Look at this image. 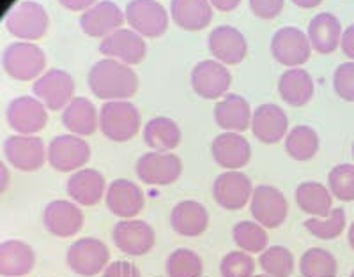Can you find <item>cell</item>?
<instances>
[{
    "label": "cell",
    "mask_w": 354,
    "mask_h": 277,
    "mask_svg": "<svg viewBox=\"0 0 354 277\" xmlns=\"http://www.w3.org/2000/svg\"><path fill=\"white\" fill-rule=\"evenodd\" d=\"M170 17L183 30L198 32L213 20V6L209 0H172Z\"/></svg>",
    "instance_id": "f1b7e54d"
},
{
    "label": "cell",
    "mask_w": 354,
    "mask_h": 277,
    "mask_svg": "<svg viewBox=\"0 0 354 277\" xmlns=\"http://www.w3.org/2000/svg\"><path fill=\"white\" fill-rule=\"evenodd\" d=\"M32 92L46 110L59 112L64 110L75 97V80L64 69H48L34 81Z\"/></svg>",
    "instance_id": "52a82bcc"
},
{
    "label": "cell",
    "mask_w": 354,
    "mask_h": 277,
    "mask_svg": "<svg viewBox=\"0 0 354 277\" xmlns=\"http://www.w3.org/2000/svg\"><path fill=\"white\" fill-rule=\"evenodd\" d=\"M250 212L255 223L264 228H278L282 226L289 214V203L286 194L273 185H259L254 187V194L250 200Z\"/></svg>",
    "instance_id": "ba28073f"
},
{
    "label": "cell",
    "mask_w": 354,
    "mask_h": 277,
    "mask_svg": "<svg viewBox=\"0 0 354 277\" xmlns=\"http://www.w3.org/2000/svg\"><path fill=\"white\" fill-rule=\"evenodd\" d=\"M347 240H349L351 249L354 251V221H353V225L349 226V233H347Z\"/></svg>",
    "instance_id": "f907efd6"
},
{
    "label": "cell",
    "mask_w": 354,
    "mask_h": 277,
    "mask_svg": "<svg viewBox=\"0 0 354 277\" xmlns=\"http://www.w3.org/2000/svg\"><path fill=\"white\" fill-rule=\"evenodd\" d=\"M353 159H354V143H353Z\"/></svg>",
    "instance_id": "f5cc1de1"
},
{
    "label": "cell",
    "mask_w": 354,
    "mask_h": 277,
    "mask_svg": "<svg viewBox=\"0 0 354 277\" xmlns=\"http://www.w3.org/2000/svg\"><path fill=\"white\" fill-rule=\"evenodd\" d=\"M91 147L77 134H61L50 141L46 149V161L53 170L61 173L78 172L91 159Z\"/></svg>",
    "instance_id": "5b68a950"
},
{
    "label": "cell",
    "mask_w": 354,
    "mask_h": 277,
    "mask_svg": "<svg viewBox=\"0 0 354 277\" xmlns=\"http://www.w3.org/2000/svg\"><path fill=\"white\" fill-rule=\"evenodd\" d=\"M68 194L77 205L94 207L106 194V182L103 173L94 168H82L68 178Z\"/></svg>",
    "instance_id": "cb8c5ba5"
},
{
    "label": "cell",
    "mask_w": 354,
    "mask_h": 277,
    "mask_svg": "<svg viewBox=\"0 0 354 277\" xmlns=\"http://www.w3.org/2000/svg\"><path fill=\"white\" fill-rule=\"evenodd\" d=\"M100 53L105 59H113L126 65H137L147 55V45L144 37L133 28H119L100 43Z\"/></svg>",
    "instance_id": "5bb4252c"
},
{
    "label": "cell",
    "mask_w": 354,
    "mask_h": 277,
    "mask_svg": "<svg viewBox=\"0 0 354 277\" xmlns=\"http://www.w3.org/2000/svg\"><path fill=\"white\" fill-rule=\"evenodd\" d=\"M110 251L106 244L94 237H85L69 245L66 261L68 267L78 276L93 277L109 267Z\"/></svg>",
    "instance_id": "8992f818"
},
{
    "label": "cell",
    "mask_w": 354,
    "mask_h": 277,
    "mask_svg": "<svg viewBox=\"0 0 354 277\" xmlns=\"http://www.w3.org/2000/svg\"><path fill=\"white\" fill-rule=\"evenodd\" d=\"M211 154L218 166L227 172H239L252 159V147L241 133L218 134L211 143Z\"/></svg>",
    "instance_id": "44dd1931"
},
{
    "label": "cell",
    "mask_w": 354,
    "mask_h": 277,
    "mask_svg": "<svg viewBox=\"0 0 354 277\" xmlns=\"http://www.w3.org/2000/svg\"><path fill=\"white\" fill-rule=\"evenodd\" d=\"M342 25L335 14L331 12H319L308 23V36L310 46L321 55H330L340 46L342 39Z\"/></svg>",
    "instance_id": "484cf974"
},
{
    "label": "cell",
    "mask_w": 354,
    "mask_h": 277,
    "mask_svg": "<svg viewBox=\"0 0 354 277\" xmlns=\"http://www.w3.org/2000/svg\"><path fill=\"white\" fill-rule=\"evenodd\" d=\"M36 265V253L27 242L4 240L0 244V276L24 277L32 272Z\"/></svg>",
    "instance_id": "4316f807"
},
{
    "label": "cell",
    "mask_w": 354,
    "mask_h": 277,
    "mask_svg": "<svg viewBox=\"0 0 354 277\" xmlns=\"http://www.w3.org/2000/svg\"><path fill=\"white\" fill-rule=\"evenodd\" d=\"M292 4H296L301 9H314L322 4V0H292Z\"/></svg>",
    "instance_id": "681fc988"
},
{
    "label": "cell",
    "mask_w": 354,
    "mask_h": 277,
    "mask_svg": "<svg viewBox=\"0 0 354 277\" xmlns=\"http://www.w3.org/2000/svg\"><path fill=\"white\" fill-rule=\"evenodd\" d=\"M124 17L142 37H160L169 28V12L158 0H131L126 6Z\"/></svg>",
    "instance_id": "9c48e42d"
},
{
    "label": "cell",
    "mask_w": 354,
    "mask_h": 277,
    "mask_svg": "<svg viewBox=\"0 0 354 277\" xmlns=\"http://www.w3.org/2000/svg\"><path fill=\"white\" fill-rule=\"evenodd\" d=\"M254 184L246 173L225 172L213 182V198L221 209L241 210L252 200Z\"/></svg>",
    "instance_id": "ac0fdd59"
},
{
    "label": "cell",
    "mask_w": 354,
    "mask_h": 277,
    "mask_svg": "<svg viewBox=\"0 0 354 277\" xmlns=\"http://www.w3.org/2000/svg\"><path fill=\"white\" fill-rule=\"evenodd\" d=\"M271 55L278 64L287 68H299L308 62L312 55L308 36L298 27H282L271 39Z\"/></svg>",
    "instance_id": "30bf717a"
},
{
    "label": "cell",
    "mask_w": 354,
    "mask_h": 277,
    "mask_svg": "<svg viewBox=\"0 0 354 277\" xmlns=\"http://www.w3.org/2000/svg\"><path fill=\"white\" fill-rule=\"evenodd\" d=\"M103 277H142L140 270L137 265H133L131 261H113L103 270Z\"/></svg>",
    "instance_id": "ee69618b"
},
{
    "label": "cell",
    "mask_w": 354,
    "mask_h": 277,
    "mask_svg": "<svg viewBox=\"0 0 354 277\" xmlns=\"http://www.w3.org/2000/svg\"><path fill=\"white\" fill-rule=\"evenodd\" d=\"M6 119L9 127L17 131V134H36L43 131L48 122V113L37 97L20 96L9 103Z\"/></svg>",
    "instance_id": "9a60e30c"
},
{
    "label": "cell",
    "mask_w": 354,
    "mask_h": 277,
    "mask_svg": "<svg viewBox=\"0 0 354 277\" xmlns=\"http://www.w3.org/2000/svg\"><path fill=\"white\" fill-rule=\"evenodd\" d=\"M296 203L305 214L314 217H328L333 210V194L321 182H303L296 187Z\"/></svg>",
    "instance_id": "d6a6232c"
},
{
    "label": "cell",
    "mask_w": 354,
    "mask_h": 277,
    "mask_svg": "<svg viewBox=\"0 0 354 277\" xmlns=\"http://www.w3.org/2000/svg\"><path fill=\"white\" fill-rule=\"evenodd\" d=\"M333 89L340 99L354 103V62H344L335 69Z\"/></svg>",
    "instance_id": "b9f144b4"
},
{
    "label": "cell",
    "mask_w": 354,
    "mask_h": 277,
    "mask_svg": "<svg viewBox=\"0 0 354 277\" xmlns=\"http://www.w3.org/2000/svg\"><path fill=\"white\" fill-rule=\"evenodd\" d=\"M165 270L169 277H202L204 263L195 251L181 247L167 258Z\"/></svg>",
    "instance_id": "8d00e7d4"
},
{
    "label": "cell",
    "mask_w": 354,
    "mask_h": 277,
    "mask_svg": "<svg viewBox=\"0 0 354 277\" xmlns=\"http://www.w3.org/2000/svg\"><path fill=\"white\" fill-rule=\"evenodd\" d=\"M314 80L303 68L287 69L278 80V94L290 106H305L314 97Z\"/></svg>",
    "instance_id": "4dcf8cb0"
},
{
    "label": "cell",
    "mask_w": 354,
    "mask_h": 277,
    "mask_svg": "<svg viewBox=\"0 0 354 277\" xmlns=\"http://www.w3.org/2000/svg\"><path fill=\"white\" fill-rule=\"evenodd\" d=\"M254 277H271V276H268V274H261V276H254Z\"/></svg>",
    "instance_id": "816d5d0a"
},
{
    "label": "cell",
    "mask_w": 354,
    "mask_h": 277,
    "mask_svg": "<svg viewBox=\"0 0 354 277\" xmlns=\"http://www.w3.org/2000/svg\"><path fill=\"white\" fill-rule=\"evenodd\" d=\"M142 133L145 145L156 152H170L181 143V129L170 116H153Z\"/></svg>",
    "instance_id": "1f68e13d"
},
{
    "label": "cell",
    "mask_w": 354,
    "mask_h": 277,
    "mask_svg": "<svg viewBox=\"0 0 354 277\" xmlns=\"http://www.w3.org/2000/svg\"><path fill=\"white\" fill-rule=\"evenodd\" d=\"M328 189L337 200L354 201V165H338L328 175Z\"/></svg>",
    "instance_id": "ab89813d"
},
{
    "label": "cell",
    "mask_w": 354,
    "mask_h": 277,
    "mask_svg": "<svg viewBox=\"0 0 354 277\" xmlns=\"http://www.w3.org/2000/svg\"><path fill=\"white\" fill-rule=\"evenodd\" d=\"M351 277H354V270H353V274H351Z\"/></svg>",
    "instance_id": "db71d44e"
},
{
    "label": "cell",
    "mask_w": 354,
    "mask_h": 277,
    "mask_svg": "<svg viewBox=\"0 0 354 277\" xmlns=\"http://www.w3.org/2000/svg\"><path fill=\"white\" fill-rule=\"evenodd\" d=\"M213 115L218 127L229 133H243L252 122L250 103L239 94H227L221 97L214 106Z\"/></svg>",
    "instance_id": "d4e9b609"
},
{
    "label": "cell",
    "mask_w": 354,
    "mask_h": 277,
    "mask_svg": "<svg viewBox=\"0 0 354 277\" xmlns=\"http://www.w3.org/2000/svg\"><path fill=\"white\" fill-rule=\"evenodd\" d=\"M211 55L214 61L221 62L223 65H238L245 61L248 53V43L245 34L230 25H220L213 28L207 37Z\"/></svg>",
    "instance_id": "e0dca14e"
},
{
    "label": "cell",
    "mask_w": 354,
    "mask_h": 277,
    "mask_svg": "<svg viewBox=\"0 0 354 277\" xmlns=\"http://www.w3.org/2000/svg\"><path fill=\"white\" fill-rule=\"evenodd\" d=\"M112 240L128 256H144L156 244V233L149 223L140 219H122L112 229Z\"/></svg>",
    "instance_id": "7c38bea8"
},
{
    "label": "cell",
    "mask_w": 354,
    "mask_h": 277,
    "mask_svg": "<svg viewBox=\"0 0 354 277\" xmlns=\"http://www.w3.org/2000/svg\"><path fill=\"white\" fill-rule=\"evenodd\" d=\"M299 272L303 277H337V258L322 247H312L303 253L299 260Z\"/></svg>",
    "instance_id": "e575fe53"
},
{
    "label": "cell",
    "mask_w": 354,
    "mask_h": 277,
    "mask_svg": "<svg viewBox=\"0 0 354 277\" xmlns=\"http://www.w3.org/2000/svg\"><path fill=\"white\" fill-rule=\"evenodd\" d=\"M84 212L75 201L53 200L43 210L44 228L55 237H75L84 228Z\"/></svg>",
    "instance_id": "d6986e66"
},
{
    "label": "cell",
    "mask_w": 354,
    "mask_h": 277,
    "mask_svg": "<svg viewBox=\"0 0 354 277\" xmlns=\"http://www.w3.org/2000/svg\"><path fill=\"white\" fill-rule=\"evenodd\" d=\"M170 226L183 237H198L209 226V214L198 201H179L170 212Z\"/></svg>",
    "instance_id": "83f0119b"
},
{
    "label": "cell",
    "mask_w": 354,
    "mask_h": 277,
    "mask_svg": "<svg viewBox=\"0 0 354 277\" xmlns=\"http://www.w3.org/2000/svg\"><path fill=\"white\" fill-rule=\"evenodd\" d=\"M126 21L124 12L112 0H101L93 8L82 12L80 27L87 36L91 37H106L112 32L122 28Z\"/></svg>",
    "instance_id": "ffe728a7"
},
{
    "label": "cell",
    "mask_w": 354,
    "mask_h": 277,
    "mask_svg": "<svg viewBox=\"0 0 354 277\" xmlns=\"http://www.w3.org/2000/svg\"><path fill=\"white\" fill-rule=\"evenodd\" d=\"M59 2L69 11H87L88 8L96 4L97 0H59Z\"/></svg>",
    "instance_id": "bcb514c9"
},
{
    "label": "cell",
    "mask_w": 354,
    "mask_h": 277,
    "mask_svg": "<svg viewBox=\"0 0 354 277\" xmlns=\"http://www.w3.org/2000/svg\"><path fill=\"white\" fill-rule=\"evenodd\" d=\"M50 25L48 12L36 0H24L9 11L6 28L20 41H37L46 34Z\"/></svg>",
    "instance_id": "277c9868"
},
{
    "label": "cell",
    "mask_w": 354,
    "mask_h": 277,
    "mask_svg": "<svg viewBox=\"0 0 354 277\" xmlns=\"http://www.w3.org/2000/svg\"><path fill=\"white\" fill-rule=\"evenodd\" d=\"M106 207L110 212L122 219H133L144 210V191L128 178H117L106 187Z\"/></svg>",
    "instance_id": "603a6c76"
},
{
    "label": "cell",
    "mask_w": 354,
    "mask_h": 277,
    "mask_svg": "<svg viewBox=\"0 0 354 277\" xmlns=\"http://www.w3.org/2000/svg\"><path fill=\"white\" fill-rule=\"evenodd\" d=\"M209 4L221 12H230L241 4V0H209Z\"/></svg>",
    "instance_id": "7dc6e473"
},
{
    "label": "cell",
    "mask_w": 354,
    "mask_h": 277,
    "mask_svg": "<svg viewBox=\"0 0 354 277\" xmlns=\"http://www.w3.org/2000/svg\"><path fill=\"white\" fill-rule=\"evenodd\" d=\"M2 65L9 76L18 81L37 80L46 68V55L30 41H17L4 50Z\"/></svg>",
    "instance_id": "3957f363"
},
{
    "label": "cell",
    "mask_w": 354,
    "mask_h": 277,
    "mask_svg": "<svg viewBox=\"0 0 354 277\" xmlns=\"http://www.w3.org/2000/svg\"><path fill=\"white\" fill-rule=\"evenodd\" d=\"M87 83L91 92L103 101H128L138 90L137 72L113 59L96 62L88 71Z\"/></svg>",
    "instance_id": "6da1fadb"
},
{
    "label": "cell",
    "mask_w": 354,
    "mask_h": 277,
    "mask_svg": "<svg viewBox=\"0 0 354 277\" xmlns=\"http://www.w3.org/2000/svg\"><path fill=\"white\" fill-rule=\"evenodd\" d=\"M4 156L12 168L37 172L46 163V147L36 134H12L4 141Z\"/></svg>",
    "instance_id": "8fae6325"
},
{
    "label": "cell",
    "mask_w": 354,
    "mask_h": 277,
    "mask_svg": "<svg viewBox=\"0 0 354 277\" xmlns=\"http://www.w3.org/2000/svg\"><path fill=\"white\" fill-rule=\"evenodd\" d=\"M310 235L321 240H333L346 229V212L344 209H333L328 217H310L305 221Z\"/></svg>",
    "instance_id": "74e56055"
},
{
    "label": "cell",
    "mask_w": 354,
    "mask_h": 277,
    "mask_svg": "<svg viewBox=\"0 0 354 277\" xmlns=\"http://www.w3.org/2000/svg\"><path fill=\"white\" fill-rule=\"evenodd\" d=\"M137 177L147 185H170L181 177L183 163L172 152H147L137 161Z\"/></svg>",
    "instance_id": "4fadbf2b"
},
{
    "label": "cell",
    "mask_w": 354,
    "mask_h": 277,
    "mask_svg": "<svg viewBox=\"0 0 354 277\" xmlns=\"http://www.w3.org/2000/svg\"><path fill=\"white\" fill-rule=\"evenodd\" d=\"M286 152L296 161H310L319 152V134L310 125H296L286 136Z\"/></svg>",
    "instance_id": "836d02e7"
},
{
    "label": "cell",
    "mask_w": 354,
    "mask_h": 277,
    "mask_svg": "<svg viewBox=\"0 0 354 277\" xmlns=\"http://www.w3.org/2000/svg\"><path fill=\"white\" fill-rule=\"evenodd\" d=\"M142 125L138 108L129 101H106L100 110V131L109 140L124 143L137 136Z\"/></svg>",
    "instance_id": "7a4b0ae2"
},
{
    "label": "cell",
    "mask_w": 354,
    "mask_h": 277,
    "mask_svg": "<svg viewBox=\"0 0 354 277\" xmlns=\"http://www.w3.org/2000/svg\"><path fill=\"white\" fill-rule=\"evenodd\" d=\"M9 181H11V177H9L8 166H6V163L0 159V194L6 193V189H8V185H9Z\"/></svg>",
    "instance_id": "c3c4849f"
},
{
    "label": "cell",
    "mask_w": 354,
    "mask_h": 277,
    "mask_svg": "<svg viewBox=\"0 0 354 277\" xmlns=\"http://www.w3.org/2000/svg\"><path fill=\"white\" fill-rule=\"evenodd\" d=\"M232 83V74L218 61H202L192 71V89L204 99H221L227 96Z\"/></svg>",
    "instance_id": "2e32d148"
},
{
    "label": "cell",
    "mask_w": 354,
    "mask_h": 277,
    "mask_svg": "<svg viewBox=\"0 0 354 277\" xmlns=\"http://www.w3.org/2000/svg\"><path fill=\"white\" fill-rule=\"evenodd\" d=\"M250 9L261 20H273L282 12L286 0H248Z\"/></svg>",
    "instance_id": "7bdbcfd3"
},
{
    "label": "cell",
    "mask_w": 354,
    "mask_h": 277,
    "mask_svg": "<svg viewBox=\"0 0 354 277\" xmlns=\"http://www.w3.org/2000/svg\"><path fill=\"white\" fill-rule=\"evenodd\" d=\"M62 124L71 134L91 136L100 127V112L87 97H73L62 112Z\"/></svg>",
    "instance_id": "f546056e"
},
{
    "label": "cell",
    "mask_w": 354,
    "mask_h": 277,
    "mask_svg": "<svg viewBox=\"0 0 354 277\" xmlns=\"http://www.w3.org/2000/svg\"><path fill=\"white\" fill-rule=\"evenodd\" d=\"M340 48H342L344 55L349 57L351 61H354V25H349L342 32Z\"/></svg>",
    "instance_id": "f6af8a7d"
},
{
    "label": "cell",
    "mask_w": 354,
    "mask_h": 277,
    "mask_svg": "<svg viewBox=\"0 0 354 277\" xmlns=\"http://www.w3.org/2000/svg\"><path fill=\"white\" fill-rule=\"evenodd\" d=\"M259 263L261 269L271 277H290L294 272V256L283 245H273L262 251Z\"/></svg>",
    "instance_id": "f35d334b"
},
{
    "label": "cell",
    "mask_w": 354,
    "mask_h": 277,
    "mask_svg": "<svg viewBox=\"0 0 354 277\" xmlns=\"http://www.w3.org/2000/svg\"><path fill=\"white\" fill-rule=\"evenodd\" d=\"M252 133L259 141L266 145L278 143L287 136L289 131V119H287L283 108L273 103H264L257 106L252 113V122H250Z\"/></svg>",
    "instance_id": "7402d4cb"
},
{
    "label": "cell",
    "mask_w": 354,
    "mask_h": 277,
    "mask_svg": "<svg viewBox=\"0 0 354 277\" xmlns=\"http://www.w3.org/2000/svg\"><path fill=\"white\" fill-rule=\"evenodd\" d=\"M232 238L239 249L248 254L262 253L264 249H268V242H270L264 226L255 221L238 223L232 229Z\"/></svg>",
    "instance_id": "d590c367"
},
{
    "label": "cell",
    "mask_w": 354,
    "mask_h": 277,
    "mask_svg": "<svg viewBox=\"0 0 354 277\" xmlns=\"http://www.w3.org/2000/svg\"><path fill=\"white\" fill-rule=\"evenodd\" d=\"M221 277H254L255 260L245 251H230L220 263Z\"/></svg>",
    "instance_id": "60d3db41"
}]
</instances>
